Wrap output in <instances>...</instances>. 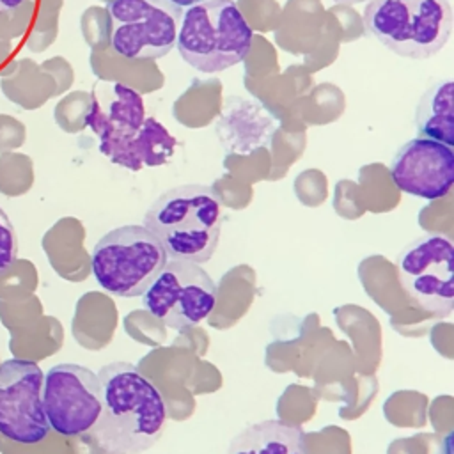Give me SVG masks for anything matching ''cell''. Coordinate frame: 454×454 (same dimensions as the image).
<instances>
[{
  "instance_id": "7",
  "label": "cell",
  "mask_w": 454,
  "mask_h": 454,
  "mask_svg": "<svg viewBox=\"0 0 454 454\" xmlns=\"http://www.w3.org/2000/svg\"><path fill=\"white\" fill-rule=\"evenodd\" d=\"M110 46L131 60H156L174 46L183 9L167 0H106Z\"/></svg>"
},
{
  "instance_id": "12",
  "label": "cell",
  "mask_w": 454,
  "mask_h": 454,
  "mask_svg": "<svg viewBox=\"0 0 454 454\" xmlns=\"http://www.w3.org/2000/svg\"><path fill=\"white\" fill-rule=\"evenodd\" d=\"M278 126L280 121L259 99L227 96L215 122V133L227 153L248 156L270 147Z\"/></svg>"
},
{
  "instance_id": "5",
  "label": "cell",
  "mask_w": 454,
  "mask_h": 454,
  "mask_svg": "<svg viewBox=\"0 0 454 454\" xmlns=\"http://www.w3.org/2000/svg\"><path fill=\"white\" fill-rule=\"evenodd\" d=\"M168 257L158 238L144 225H122L101 236L90 254L96 282L121 298L142 296Z\"/></svg>"
},
{
  "instance_id": "14",
  "label": "cell",
  "mask_w": 454,
  "mask_h": 454,
  "mask_svg": "<svg viewBox=\"0 0 454 454\" xmlns=\"http://www.w3.org/2000/svg\"><path fill=\"white\" fill-rule=\"evenodd\" d=\"M177 140L154 117H145L142 126L128 137L99 142V153L112 163L131 172L142 167H160L167 163L176 151Z\"/></svg>"
},
{
  "instance_id": "13",
  "label": "cell",
  "mask_w": 454,
  "mask_h": 454,
  "mask_svg": "<svg viewBox=\"0 0 454 454\" xmlns=\"http://www.w3.org/2000/svg\"><path fill=\"white\" fill-rule=\"evenodd\" d=\"M144 119L145 108L142 96L124 83L94 89L85 114V124L96 133L99 142L133 135Z\"/></svg>"
},
{
  "instance_id": "6",
  "label": "cell",
  "mask_w": 454,
  "mask_h": 454,
  "mask_svg": "<svg viewBox=\"0 0 454 454\" xmlns=\"http://www.w3.org/2000/svg\"><path fill=\"white\" fill-rule=\"evenodd\" d=\"M399 284L419 310L445 317L454 307V245L442 232L410 241L395 257Z\"/></svg>"
},
{
  "instance_id": "2",
  "label": "cell",
  "mask_w": 454,
  "mask_h": 454,
  "mask_svg": "<svg viewBox=\"0 0 454 454\" xmlns=\"http://www.w3.org/2000/svg\"><path fill=\"white\" fill-rule=\"evenodd\" d=\"M149 229L174 261L207 262L218 247L222 199L206 184H181L163 192L145 211Z\"/></svg>"
},
{
  "instance_id": "8",
  "label": "cell",
  "mask_w": 454,
  "mask_h": 454,
  "mask_svg": "<svg viewBox=\"0 0 454 454\" xmlns=\"http://www.w3.org/2000/svg\"><path fill=\"white\" fill-rule=\"evenodd\" d=\"M218 287L197 262L167 261L142 294L144 309L165 326L184 332L202 323L216 307Z\"/></svg>"
},
{
  "instance_id": "9",
  "label": "cell",
  "mask_w": 454,
  "mask_h": 454,
  "mask_svg": "<svg viewBox=\"0 0 454 454\" xmlns=\"http://www.w3.org/2000/svg\"><path fill=\"white\" fill-rule=\"evenodd\" d=\"M43 408L50 429L62 436L89 433L101 411L98 372L78 364H57L44 374Z\"/></svg>"
},
{
  "instance_id": "20",
  "label": "cell",
  "mask_w": 454,
  "mask_h": 454,
  "mask_svg": "<svg viewBox=\"0 0 454 454\" xmlns=\"http://www.w3.org/2000/svg\"><path fill=\"white\" fill-rule=\"evenodd\" d=\"M335 4H340V5H355V4H360V2H367V0H333Z\"/></svg>"
},
{
  "instance_id": "18",
  "label": "cell",
  "mask_w": 454,
  "mask_h": 454,
  "mask_svg": "<svg viewBox=\"0 0 454 454\" xmlns=\"http://www.w3.org/2000/svg\"><path fill=\"white\" fill-rule=\"evenodd\" d=\"M27 0H0V11H12L18 9Z\"/></svg>"
},
{
  "instance_id": "15",
  "label": "cell",
  "mask_w": 454,
  "mask_h": 454,
  "mask_svg": "<svg viewBox=\"0 0 454 454\" xmlns=\"http://www.w3.org/2000/svg\"><path fill=\"white\" fill-rule=\"evenodd\" d=\"M225 454H309V450L300 426L271 419L241 429Z\"/></svg>"
},
{
  "instance_id": "10",
  "label": "cell",
  "mask_w": 454,
  "mask_h": 454,
  "mask_svg": "<svg viewBox=\"0 0 454 454\" xmlns=\"http://www.w3.org/2000/svg\"><path fill=\"white\" fill-rule=\"evenodd\" d=\"M41 367L32 360L9 358L0 364V434L23 445L46 438L50 426L43 408Z\"/></svg>"
},
{
  "instance_id": "16",
  "label": "cell",
  "mask_w": 454,
  "mask_h": 454,
  "mask_svg": "<svg viewBox=\"0 0 454 454\" xmlns=\"http://www.w3.org/2000/svg\"><path fill=\"white\" fill-rule=\"evenodd\" d=\"M415 128L419 137L454 145V82L433 83L419 99L415 108Z\"/></svg>"
},
{
  "instance_id": "19",
  "label": "cell",
  "mask_w": 454,
  "mask_h": 454,
  "mask_svg": "<svg viewBox=\"0 0 454 454\" xmlns=\"http://www.w3.org/2000/svg\"><path fill=\"white\" fill-rule=\"evenodd\" d=\"M167 2H170V4H174V5L183 9V7H190V5H195V4L204 2V0H167Z\"/></svg>"
},
{
  "instance_id": "1",
  "label": "cell",
  "mask_w": 454,
  "mask_h": 454,
  "mask_svg": "<svg viewBox=\"0 0 454 454\" xmlns=\"http://www.w3.org/2000/svg\"><path fill=\"white\" fill-rule=\"evenodd\" d=\"M101 411L89 431L103 454H142L161 436L167 403L160 388L133 364L110 362L98 372Z\"/></svg>"
},
{
  "instance_id": "17",
  "label": "cell",
  "mask_w": 454,
  "mask_h": 454,
  "mask_svg": "<svg viewBox=\"0 0 454 454\" xmlns=\"http://www.w3.org/2000/svg\"><path fill=\"white\" fill-rule=\"evenodd\" d=\"M18 257V236L7 213L0 207V273L7 271Z\"/></svg>"
},
{
  "instance_id": "3",
  "label": "cell",
  "mask_w": 454,
  "mask_h": 454,
  "mask_svg": "<svg viewBox=\"0 0 454 454\" xmlns=\"http://www.w3.org/2000/svg\"><path fill=\"white\" fill-rule=\"evenodd\" d=\"M176 46L193 69L220 73L248 55L252 28L234 0H204L183 12Z\"/></svg>"
},
{
  "instance_id": "11",
  "label": "cell",
  "mask_w": 454,
  "mask_h": 454,
  "mask_svg": "<svg viewBox=\"0 0 454 454\" xmlns=\"http://www.w3.org/2000/svg\"><path fill=\"white\" fill-rule=\"evenodd\" d=\"M392 183L419 199H443L454 184V149L417 137L404 142L390 161Z\"/></svg>"
},
{
  "instance_id": "4",
  "label": "cell",
  "mask_w": 454,
  "mask_h": 454,
  "mask_svg": "<svg viewBox=\"0 0 454 454\" xmlns=\"http://www.w3.org/2000/svg\"><path fill=\"white\" fill-rule=\"evenodd\" d=\"M364 27L395 55L422 60L449 41L452 7L449 0H369Z\"/></svg>"
}]
</instances>
